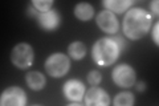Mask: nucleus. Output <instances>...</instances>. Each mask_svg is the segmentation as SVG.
I'll list each match as a JSON object with an SVG mask.
<instances>
[{
	"label": "nucleus",
	"instance_id": "17",
	"mask_svg": "<svg viewBox=\"0 0 159 106\" xmlns=\"http://www.w3.org/2000/svg\"><path fill=\"white\" fill-rule=\"evenodd\" d=\"M88 82L93 85V86H96V85H98L99 82H101V80H102V76L101 73L98 72V70H90V72L88 73Z\"/></svg>",
	"mask_w": 159,
	"mask_h": 106
},
{
	"label": "nucleus",
	"instance_id": "5",
	"mask_svg": "<svg viewBox=\"0 0 159 106\" xmlns=\"http://www.w3.org/2000/svg\"><path fill=\"white\" fill-rule=\"evenodd\" d=\"M111 78L114 84L119 88H131L137 82V74L135 70L133 69V67L127 64H121L117 65L113 69Z\"/></svg>",
	"mask_w": 159,
	"mask_h": 106
},
{
	"label": "nucleus",
	"instance_id": "8",
	"mask_svg": "<svg viewBox=\"0 0 159 106\" xmlns=\"http://www.w3.org/2000/svg\"><path fill=\"white\" fill-rule=\"evenodd\" d=\"M85 85L81 81H78L76 78L68 80L62 86V93L64 95L72 102H81V99L85 95Z\"/></svg>",
	"mask_w": 159,
	"mask_h": 106
},
{
	"label": "nucleus",
	"instance_id": "11",
	"mask_svg": "<svg viewBox=\"0 0 159 106\" xmlns=\"http://www.w3.org/2000/svg\"><path fill=\"white\" fill-rule=\"evenodd\" d=\"M102 6L105 9L116 13H122L133 6V0H103Z\"/></svg>",
	"mask_w": 159,
	"mask_h": 106
},
{
	"label": "nucleus",
	"instance_id": "10",
	"mask_svg": "<svg viewBox=\"0 0 159 106\" xmlns=\"http://www.w3.org/2000/svg\"><path fill=\"white\" fill-rule=\"evenodd\" d=\"M60 21H61V16L54 9H51V11L44 12V13H39V16H37L39 25L43 29H45V31H53V29H56L60 25Z\"/></svg>",
	"mask_w": 159,
	"mask_h": 106
},
{
	"label": "nucleus",
	"instance_id": "15",
	"mask_svg": "<svg viewBox=\"0 0 159 106\" xmlns=\"http://www.w3.org/2000/svg\"><path fill=\"white\" fill-rule=\"evenodd\" d=\"M135 102L134 99V95L130 92H122V93H118L116 95V98L113 99V104L116 106H131Z\"/></svg>",
	"mask_w": 159,
	"mask_h": 106
},
{
	"label": "nucleus",
	"instance_id": "21",
	"mask_svg": "<svg viewBox=\"0 0 159 106\" xmlns=\"http://www.w3.org/2000/svg\"><path fill=\"white\" fill-rule=\"evenodd\" d=\"M146 89V84L145 82H138L137 84V90L138 92H142V90H145Z\"/></svg>",
	"mask_w": 159,
	"mask_h": 106
},
{
	"label": "nucleus",
	"instance_id": "12",
	"mask_svg": "<svg viewBox=\"0 0 159 106\" xmlns=\"http://www.w3.org/2000/svg\"><path fill=\"white\" fill-rule=\"evenodd\" d=\"M25 82L29 86V89L32 90H41L45 88V76L36 70H32V72H28L25 76Z\"/></svg>",
	"mask_w": 159,
	"mask_h": 106
},
{
	"label": "nucleus",
	"instance_id": "1",
	"mask_svg": "<svg viewBox=\"0 0 159 106\" xmlns=\"http://www.w3.org/2000/svg\"><path fill=\"white\" fill-rule=\"evenodd\" d=\"M151 15L142 8H130L123 17V32L130 40H139L150 31Z\"/></svg>",
	"mask_w": 159,
	"mask_h": 106
},
{
	"label": "nucleus",
	"instance_id": "4",
	"mask_svg": "<svg viewBox=\"0 0 159 106\" xmlns=\"http://www.w3.org/2000/svg\"><path fill=\"white\" fill-rule=\"evenodd\" d=\"M34 58L33 48L27 43H20L15 45L11 52V61L19 69H27L32 65Z\"/></svg>",
	"mask_w": 159,
	"mask_h": 106
},
{
	"label": "nucleus",
	"instance_id": "2",
	"mask_svg": "<svg viewBox=\"0 0 159 106\" xmlns=\"http://www.w3.org/2000/svg\"><path fill=\"white\" fill-rule=\"evenodd\" d=\"M121 53L118 45L111 37H101L92 48V57L99 67H109L117 61Z\"/></svg>",
	"mask_w": 159,
	"mask_h": 106
},
{
	"label": "nucleus",
	"instance_id": "19",
	"mask_svg": "<svg viewBox=\"0 0 159 106\" xmlns=\"http://www.w3.org/2000/svg\"><path fill=\"white\" fill-rule=\"evenodd\" d=\"M152 40H154V43H155L157 45L159 44V24L158 23L154 25V29H152Z\"/></svg>",
	"mask_w": 159,
	"mask_h": 106
},
{
	"label": "nucleus",
	"instance_id": "9",
	"mask_svg": "<svg viewBox=\"0 0 159 106\" xmlns=\"http://www.w3.org/2000/svg\"><path fill=\"white\" fill-rule=\"evenodd\" d=\"M86 106H107L110 105V97L103 89L98 86H93L85 92L84 95Z\"/></svg>",
	"mask_w": 159,
	"mask_h": 106
},
{
	"label": "nucleus",
	"instance_id": "7",
	"mask_svg": "<svg viewBox=\"0 0 159 106\" xmlns=\"http://www.w3.org/2000/svg\"><path fill=\"white\" fill-rule=\"evenodd\" d=\"M96 23L98 25V28L101 29V31H103L105 33L116 35L118 32L119 24H118L117 16L113 12L107 11V9H105V11H101L97 15Z\"/></svg>",
	"mask_w": 159,
	"mask_h": 106
},
{
	"label": "nucleus",
	"instance_id": "16",
	"mask_svg": "<svg viewBox=\"0 0 159 106\" xmlns=\"http://www.w3.org/2000/svg\"><path fill=\"white\" fill-rule=\"evenodd\" d=\"M32 6L37 9L40 13L48 12L52 9L53 0H32Z\"/></svg>",
	"mask_w": 159,
	"mask_h": 106
},
{
	"label": "nucleus",
	"instance_id": "18",
	"mask_svg": "<svg viewBox=\"0 0 159 106\" xmlns=\"http://www.w3.org/2000/svg\"><path fill=\"white\" fill-rule=\"evenodd\" d=\"M111 39L116 41V44L118 45V48H119V50H123L126 48V41L123 40L122 37H119V36H111Z\"/></svg>",
	"mask_w": 159,
	"mask_h": 106
},
{
	"label": "nucleus",
	"instance_id": "14",
	"mask_svg": "<svg viewBox=\"0 0 159 106\" xmlns=\"http://www.w3.org/2000/svg\"><path fill=\"white\" fill-rule=\"evenodd\" d=\"M68 53L73 60H81L86 54V47L81 41H73L72 44H69Z\"/></svg>",
	"mask_w": 159,
	"mask_h": 106
},
{
	"label": "nucleus",
	"instance_id": "13",
	"mask_svg": "<svg viewBox=\"0 0 159 106\" xmlns=\"http://www.w3.org/2000/svg\"><path fill=\"white\" fill-rule=\"evenodd\" d=\"M94 15V8L89 3H78L74 7V16L81 21H88Z\"/></svg>",
	"mask_w": 159,
	"mask_h": 106
},
{
	"label": "nucleus",
	"instance_id": "6",
	"mask_svg": "<svg viewBox=\"0 0 159 106\" xmlns=\"http://www.w3.org/2000/svg\"><path fill=\"white\" fill-rule=\"evenodd\" d=\"M27 104L25 92L19 86L7 88L0 95V105L2 106H24Z\"/></svg>",
	"mask_w": 159,
	"mask_h": 106
},
{
	"label": "nucleus",
	"instance_id": "3",
	"mask_svg": "<svg viewBox=\"0 0 159 106\" xmlns=\"http://www.w3.org/2000/svg\"><path fill=\"white\" fill-rule=\"evenodd\" d=\"M70 69V60L64 53H53L45 61L47 73L53 78H60L65 76Z\"/></svg>",
	"mask_w": 159,
	"mask_h": 106
},
{
	"label": "nucleus",
	"instance_id": "20",
	"mask_svg": "<svg viewBox=\"0 0 159 106\" xmlns=\"http://www.w3.org/2000/svg\"><path fill=\"white\" fill-rule=\"evenodd\" d=\"M150 8H151V13L154 15V16H158V13H159V2H158V0H154V2H151Z\"/></svg>",
	"mask_w": 159,
	"mask_h": 106
}]
</instances>
